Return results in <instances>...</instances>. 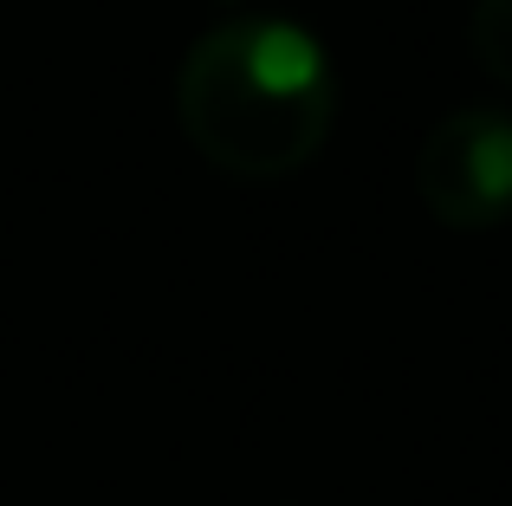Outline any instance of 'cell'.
<instances>
[{"label": "cell", "instance_id": "1", "mask_svg": "<svg viewBox=\"0 0 512 506\" xmlns=\"http://www.w3.org/2000/svg\"><path fill=\"white\" fill-rule=\"evenodd\" d=\"M175 117L201 163L247 182H279L325 150L338 117V72L325 46L292 20H221L188 46L175 72Z\"/></svg>", "mask_w": 512, "mask_h": 506}, {"label": "cell", "instance_id": "2", "mask_svg": "<svg viewBox=\"0 0 512 506\" xmlns=\"http://www.w3.org/2000/svg\"><path fill=\"white\" fill-rule=\"evenodd\" d=\"M415 195L441 228H493L512 215V117L493 104L448 111L415 150Z\"/></svg>", "mask_w": 512, "mask_h": 506}, {"label": "cell", "instance_id": "3", "mask_svg": "<svg viewBox=\"0 0 512 506\" xmlns=\"http://www.w3.org/2000/svg\"><path fill=\"white\" fill-rule=\"evenodd\" d=\"M474 59L512 91V0H474Z\"/></svg>", "mask_w": 512, "mask_h": 506}]
</instances>
